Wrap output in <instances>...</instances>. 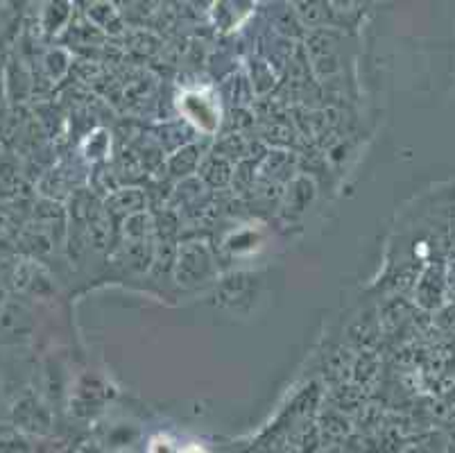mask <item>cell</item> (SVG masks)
I'll return each mask as SVG.
<instances>
[{
	"label": "cell",
	"instance_id": "1",
	"mask_svg": "<svg viewBox=\"0 0 455 453\" xmlns=\"http://www.w3.org/2000/svg\"><path fill=\"white\" fill-rule=\"evenodd\" d=\"M213 277V259L204 243L181 245L175 259V279L184 288L206 284Z\"/></svg>",
	"mask_w": 455,
	"mask_h": 453
},
{
	"label": "cell",
	"instance_id": "2",
	"mask_svg": "<svg viewBox=\"0 0 455 453\" xmlns=\"http://www.w3.org/2000/svg\"><path fill=\"white\" fill-rule=\"evenodd\" d=\"M417 304L424 311H440L446 302V268L442 263H428L415 281Z\"/></svg>",
	"mask_w": 455,
	"mask_h": 453
},
{
	"label": "cell",
	"instance_id": "3",
	"mask_svg": "<svg viewBox=\"0 0 455 453\" xmlns=\"http://www.w3.org/2000/svg\"><path fill=\"white\" fill-rule=\"evenodd\" d=\"M218 302L229 311H243L251 309L259 297V281L251 274H235L231 279H225L218 288Z\"/></svg>",
	"mask_w": 455,
	"mask_h": 453
},
{
	"label": "cell",
	"instance_id": "4",
	"mask_svg": "<svg viewBox=\"0 0 455 453\" xmlns=\"http://www.w3.org/2000/svg\"><path fill=\"white\" fill-rule=\"evenodd\" d=\"M14 426L19 431H28V433H48L51 429V413L41 404L39 399L26 394L14 404Z\"/></svg>",
	"mask_w": 455,
	"mask_h": 453
},
{
	"label": "cell",
	"instance_id": "5",
	"mask_svg": "<svg viewBox=\"0 0 455 453\" xmlns=\"http://www.w3.org/2000/svg\"><path fill=\"white\" fill-rule=\"evenodd\" d=\"M180 109H184L186 118L193 120L204 132H213L218 123H220V109L215 105V100L202 93V91H188L181 98Z\"/></svg>",
	"mask_w": 455,
	"mask_h": 453
},
{
	"label": "cell",
	"instance_id": "6",
	"mask_svg": "<svg viewBox=\"0 0 455 453\" xmlns=\"http://www.w3.org/2000/svg\"><path fill=\"white\" fill-rule=\"evenodd\" d=\"M32 327L30 313L20 304H3L0 309V343H19L28 338Z\"/></svg>",
	"mask_w": 455,
	"mask_h": 453
},
{
	"label": "cell",
	"instance_id": "7",
	"mask_svg": "<svg viewBox=\"0 0 455 453\" xmlns=\"http://www.w3.org/2000/svg\"><path fill=\"white\" fill-rule=\"evenodd\" d=\"M14 288L20 290V293L35 295V297H44V295L52 293L51 277L45 274V270L36 261H26V263L16 265Z\"/></svg>",
	"mask_w": 455,
	"mask_h": 453
},
{
	"label": "cell",
	"instance_id": "8",
	"mask_svg": "<svg viewBox=\"0 0 455 453\" xmlns=\"http://www.w3.org/2000/svg\"><path fill=\"white\" fill-rule=\"evenodd\" d=\"M313 64L320 75H331L338 70V55H335L333 32H315L308 41Z\"/></svg>",
	"mask_w": 455,
	"mask_h": 453
},
{
	"label": "cell",
	"instance_id": "9",
	"mask_svg": "<svg viewBox=\"0 0 455 453\" xmlns=\"http://www.w3.org/2000/svg\"><path fill=\"white\" fill-rule=\"evenodd\" d=\"M143 202H146V198H143V193H139L136 189L118 190V193L107 202V214H121L130 218V215L140 214Z\"/></svg>",
	"mask_w": 455,
	"mask_h": 453
},
{
	"label": "cell",
	"instance_id": "10",
	"mask_svg": "<svg viewBox=\"0 0 455 453\" xmlns=\"http://www.w3.org/2000/svg\"><path fill=\"white\" fill-rule=\"evenodd\" d=\"M20 168L10 157H0V198H14L20 190Z\"/></svg>",
	"mask_w": 455,
	"mask_h": 453
},
{
	"label": "cell",
	"instance_id": "11",
	"mask_svg": "<svg viewBox=\"0 0 455 453\" xmlns=\"http://www.w3.org/2000/svg\"><path fill=\"white\" fill-rule=\"evenodd\" d=\"M202 177L209 182L211 186H225L231 177V166L225 157L213 155L202 164Z\"/></svg>",
	"mask_w": 455,
	"mask_h": 453
},
{
	"label": "cell",
	"instance_id": "12",
	"mask_svg": "<svg viewBox=\"0 0 455 453\" xmlns=\"http://www.w3.org/2000/svg\"><path fill=\"white\" fill-rule=\"evenodd\" d=\"M197 161H200L197 148L188 145V148H181L177 155L171 157V161H168V170H171L172 174H177V177H184V174H188L196 170Z\"/></svg>",
	"mask_w": 455,
	"mask_h": 453
},
{
	"label": "cell",
	"instance_id": "13",
	"mask_svg": "<svg viewBox=\"0 0 455 453\" xmlns=\"http://www.w3.org/2000/svg\"><path fill=\"white\" fill-rule=\"evenodd\" d=\"M449 444L451 442L442 433H428L417 440L415 444H411V447L401 449L399 453H444Z\"/></svg>",
	"mask_w": 455,
	"mask_h": 453
},
{
	"label": "cell",
	"instance_id": "14",
	"mask_svg": "<svg viewBox=\"0 0 455 453\" xmlns=\"http://www.w3.org/2000/svg\"><path fill=\"white\" fill-rule=\"evenodd\" d=\"M20 227L19 220H16V214L7 206H0V243L7 245L12 240H19Z\"/></svg>",
	"mask_w": 455,
	"mask_h": 453
},
{
	"label": "cell",
	"instance_id": "15",
	"mask_svg": "<svg viewBox=\"0 0 455 453\" xmlns=\"http://www.w3.org/2000/svg\"><path fill=\"white\" fill-rule=\"evenodd\" d=\"M0 453H28L26 440L19 429L0 426Z\"/></svg>",
	"mask_w": 455,
	"mask_h": 453
},
{
	"label": "cell",
	"instance_id": "16",
	"mask_svg": "<svg viewBox=\"0 0 455 453\" xmlns=\"http://www.w3.org/2000/svg\"><path fill=\"white\" fill-rule=\"evenodd\" d=\"M66 69H68V64H66V55L61 50H52V53L45 55V70H48L52 80H60L61 75L66 73Z\"/></svg>",
	"mask_w": 455,
	"mask_h": 453
},
{
	"label": "cell",
	"instance_id": "17",
	"mask_svg": "<svg viewBox=\"0 0 455 453\" xmlns=\"http://www.w3.org/2000/svg\"><path fill=\"white\" fill-rule=\"evenodd\" d=\"M299 10H297V14L301 16V20H304L306 25H310V28H315V25H322L324 23V16L326 12L324 10H317L320 5H297Z\"/></svg>",
	"mask_w": 455,
	"mask_h": 453
},
{
	"label": "cell",
	"instance_id": "18",
	"mask_svg": "<svg viewBox=\"0 0 455 453\" xmlns=\"http://www.w3.org/2000/svg\"><path fill=\"white\" fill-rule=\"evenodd\" d=\"M324 422H329V426H324V431L331 435V438H345V435L349 433V424H347L342 417L329 415Z\"/></svg>",
	"mask_w": 455,
	"mask_h": 453
},
{
	"label": "cell",
	"instance_id": "19",
	"mask_svg": "<svg viewBox=\"0 0 455 453\" xmlns=\"http://www.w3.org/2000/svg\"><path fill=\"white\" fill-rule=\"evenodd\" d=\"M150 453H180V449L168 438H155L150 444Z\"/></svg>",
	"mask_w": 455,
	"mask_h": 453
},
{
	"label": "cell",
	"instance_id": "20",
	"mask_svg": "<svg viewBox=\"0 0 455 453\" xmlns=\"http://www.w3.org/2000/svg\"><path fill=\"white\" fill-rule=\"evenodd\" d=\"M446 297L455 304V263L453 268L446 270Z\"/></svg>",
	"mask_w": 455,
	"mask_h": 453
},
{
	"label": "cell",
	"instance_id": "21",
	"mask_svg": "<svg viewBox=\"0 0 455 453\" xmlns=\"http://www.w3.org/2000/svg\"><path fill=\"white\" fill-rule=\"evenodd\" d=\"M5 64L0 60V109H3V102H5Z\"/></svg>",
	"mask_w": 455,
	"mask_h": 453
},
{
	"label": "cell",
	"instance_id": "22",
	"mask_svg": "<svg viewBox=\"0 0 455 453\" xmlns=\"http://www.w3.org/2000/svg\"><path fill=\"white\" fill-rule=\"evenodd\" d=\"M180 453H204V449H200V447H186V449H181Z\"/></svg>",
	"mask_w": 455,
	"mask_h": 453
},
{
	"label": "cell",
	"instance_id": "23",
	"mask_svg": "<svg viewBox=\"0 0 455 453\" xmlns=\"http://www.w3.org/2000/svg\"><path fill=\"white\" fill-rule=\"evenodd\" d=\"M3 304H5V299H3V290H0V309H3Z\"/></svg>",
	"mask_w": 455,
	"mask_h": 453
},
{
	"label": "cell",
	"instance_id": "24",
	"mask_svg": "<svg viewBox=\"0 0 455 453\" xmlns=\"http://www.w3.org/2000/svg\"><path fill=\"white\" fill-rule=\"evenodd\" d=\"M453 249H455V245H453Z\"/></svg>",
	"mask_w": 455,
	"mask_h": 453
}]
</instances>
